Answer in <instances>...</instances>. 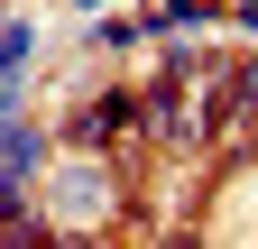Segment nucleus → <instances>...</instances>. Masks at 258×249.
Instances as JSON below:
<instances>
[{"label":"nucleus","mask_w":258,"mask_h":249,"mask_svg":"<svg viewBox=\"0 0 258 249\" xmlns=\"http://www.w3.org/2000/svg\"><path fill=\"white\" fill-rule=\"evenodd\" d=\"M231 194H240V203H221V231H231V240H258V166L231 184Z\"/></svg>","instance_id":"f257e3e1"},{"label":"nucleus","mask_w":258,"mask_h":249,"mask_svg":"<svg viewBox=\"0 0 258 249\" xmlns=\"http://www.w3.org/2000/svg\"><path fill=\"white\" fill-rule=\"evenodd\" d=\"M64 212H74V222H92V212H102V175H92V166H74V175H64V194H55Z\"/></svg>","instance_id":"f03ea898"}]
</instances>
